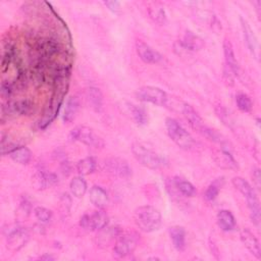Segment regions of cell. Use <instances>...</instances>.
Returning <instances> with one entry per match:
<instances>
[{"label":"cell","mask_w":261,"mask_h":261,"mask_svg":"<svg viewBox=\"0 0 261 261\" xmlns=\"http://www.w3.org/2000/svg\"><path fill=\"white\" fill-rule=\"evenodd\" d=\"M169 236L174 248L181 252L186 249V230L182 226L174 225L169 228Z\"/></svg>","instance_id":"obj_22"},{"label":"cell","mask_w":261,"mask_h":261,"mask_svg":"<svg viewBox=\"0 0 261 261\" xmlns=\"http://www.w3.org/2000/svg\"><path fill=\"white\" fill-rule=\"evenodd\" d=\"M14 87H13V84L12 82H9V81H3L1 83V87H0V94H1V97L6 100V101H9V98L12 96L13 92H14Z\"/></svg>","instance_id":"obj_37"},{"label":"cell","mask_w":261,"mask_h":261,"mask_svg":"<svg viewBox=\"0 0 261 261\" xmlns=\"http://www.w3.org/2000/svg\"><path fill=\"white\" fill-rule=\"evenodd\" d=\"M17 147H19L16 143H14L13 141H11L8 138V135L2 134L1 136V154L2 155H6L9 154L11 151H13L14 149H16Z\"/></svg>","instance_id":"obj_35"},{"label":"cell","mask_w":261,"mask_h":261,"mask_svg":"<svg viewBox=\"0 0 261 261\" xmlns=\"http://www.w3.org/2000/svg\"><path fill=\"white\" fill-rule=\"evenodd\" d=\"M236 103L238 108L242 111V112H250L252 110L253 107V103L251 98L244 93H240L236 96Z\"/></svg>","instance_id":"obj_33"},{"label":"cell","mask_w":261,"mask_h":261,"mask_svg":"<svg viewBox=\"0 0 261 261\" xmlns=\"http://www.w3.org/2000/svg\"><path fill=\"white\" fill-rule=\"evenodd\" d=\"M87 100L90 106L95 111H100L103 106V95L100 89L96 87H90L87 90Z\"/></svg>","instance_id":"obj_25"},{"label":"cell","mask_w":261,"mask_h":261,"mask_svg":"<svg viewBox=\"0 0 261 261\" xmlns=\"http://www.w3.org/2000/svg\"><path fill=\"white\" fill-rule=\"evenodd\" d=\"M134 221L142 231L152 232L160 227L162 217L157 208L150 205H145L140 206L135 210Z\"/></svg>","instance_id":"obj_2"},{"label":"cell","mask_w":261,"mask_h":261,"mask_svg":"<svg viewBox=\"0 0 261 261\" xmlns=\"http://www.w3.org/2000/svg\"><path fill=\"white\" fill-rule=\"evenodd\" d=\"M215 160L217 164L224 168H230V169H237L238 164L232 155L224 149H221L220 151L216 152L215 154Z\"/></svg>","instance_id":"obj_27"},{"label":"cell","mask_w":261,"mask_h":261,"mask_svg":"<svg viewBox=\"0 0 261 261\" xmlns=\"http://www.w3.org/2000/svg\"><path fill=\"white\" fill-rule=\"evenodd\" d=\"M105 168L107 172L120 178H127L132 174V168L129 167L128 163L118 157L109 158L105 162Z\"/></svg>","instance_id":"obj_13"},{"label":"cell","mask_w":261,"mask_h":261,"mask_svg":"<svg viewBox=\"0 0 261 261\" xmlns=\"http://www.w3.org/2000/svg\"><path fill=\"white\" fill-rule=\"evenodd\" d=\"M89 195H90L89 198H90V201L92 202V204L98 208H103L108 204V201H109L108 195L99 186L92 187Z\"/></svg>","instance_id":"obj_23"},{"label":"cell","mask_w":261,"mask_h":261,"mask_svg":"<svg viewBox=\"0 0 261 261\" xmlns=\"http://www.w3.org/2000/svg\"><path fill=\"white\" fill-rule=\"evenodd\" d=\"M252 178H253V184L255 185L257 190H260L261 187V175H260V169L255 168L252 173Z\"/></svg>","instance_id":"obj_39"},{"label":"cell","mask_w":261,"mask_h":261,"mask_svg":"<svg viewBox=\"0 0 261 261\" xmlns=\"http://www.w3.org/2000/svg\"><path fill=\"white\" fill-rule=\"evenodd\" d=\"M10 158L21 165H25L28 164L31 159H32V152L29 148L24 147V146H19L16 149H14L13 151H11L9 154Z\"/></svg>","instance_id":"obj_26"},{"label":"cell","mask_w":261,"mask_h":261,"mask_svg":"<svg viewBox=\"0 0 261 261\" xmlns=\"http://www.w3.org/2000/svg\"><path fill=\"white\" fill-rule=\"evenodd\" d=\"M217 224L224 231L232 230L236 227L234 216L228 210H220L217 214Z\"/></svg>","instance_id":"obj_24"},{"label":"cell","mask_w":261,"mask_h":261,"mask_svg":"<svg viewBox=\"0 0 261 261\" xmlns=\"http://www.w3.org/2000/svg\"><path fill=\"white\" fill-rule=\"evenodd\" d=\"M109 217L103 210H97L92 214H85L82 216L80 224L87 230H100L107 226Z\"/></svg>","instance_id":"obj_10"},{"label":"cell","mask_w":261,"mask_h":261,"mask_svg":"<svg viewBox=\"0 0 261 261\" xmlns=\"http://www.w3.org/2000/svg\"><path fill=\"white\" fill-rule=\"evenodd\" d=\"M240 237L247 250L257 259H261V247L257 238L249 229L246 228L241 231Z\"/></svg>","instance_id":"obj_17"},{"label":"cell","mask_w":261,"mask_h":261,"mask_svg":"<svg viewBox=\"0 0 261 261\" xmlns=\"http://www.w3.org/2000/svg\"><path fill=\"white\" fill-rule=\"evenodd\" d=\"M40 259H47V260H52L53 257L51 256H43V257H40Z\"/></svg>","instance_id":"obj_41"},{"label":"cell","mask_w":261,"mask_h":261,"mask_svg":"<svg viewBox=\"0 0 261 261\" xmlns=\"http://www.w3.org/2000/svg\"><path fill=\"white\" fill-rule=\"evenodd\" d=\"M69 139L71 141H77L88 147L95 149H101L104 147V141L99 137L91 127L86 125H77L73 127L69 133Z\"/></svg>","instance_id":"obj_7"},{"label":"cell","mask_w":261,"mask_h":261,"mask_svg":"<svg viewBox=\"0 0 261 261\" xmlns=\"http://www.w3.org/2000/svg\"><path fill=\"white\" fill-rule=\"evenodd\" d=\"M105 5L112 11H117L120 8V3L117 1H106Z\"/></svg>","instance_id":"obj_40"},{"label":"cell","mask_w":261,"mask_h":261,"mask_svg":"<svg viewBox=\"0 0 261 261\" xmlns=\"http://www.w3.org/2000/svg\"><path fill=\"white\" fill-rule=\"evenodd\" d=\"M204 47V41L199 36L195 35L192 32H187L184 38L177 41L174 44V48L178 51V54H182L184 52H196L201 50Z\"/></svg>","instance_id":"obj_11"},{"label":"cell","mask_w":261,"mask_h":261,"mask_svg":"<svg viewBox=\"0 0 261 261\" xmlns=\"http://www.w3.org/2000/svg\"><path fill=\"white\" fill-rule=\"evenodd\" d=\"M241 25H242L244 38H245V41H246V44H247L249 50L251 51V53L254 56H257L258 55V41H257V38H256L253 30L251 29L249 22L246 19H244L243 17H241Z\"/></svg>","instance_id":"obj_20"},{"label":"cell","mask_w":261,"mask_h":261,"mask_svg":"<svg viewBox=\"0 0 261 261\" xmlns=\"http://www.w3.org/2000/svg\"><path fill=\"white\" fill-rule=\"evenodd\" d=\"M35 104L30 99H20L16 101H6L1 106V122L20 115H29L34 111Z\"/></svg>","instance_id":"obj_5"},{"label":"cell","mask_w":261,"mask_h":261,"mask_svg":"<svg viewBox=\"0 0 261 261\" xmlns=\"http://www.w3.org/2000/svg\"><path fill=\"white\" fill-rule=\"evenodd\" d=\"M127 108L133 119L137 124L145 125L148 123V120H149L148 113L143 107L139 105H135L133 103H127Z\"/></svg>","instance_id":"obj_28"},{"label":"cell","mask_w":261,"mask_h":261,"mask_svg":"<svg viewBox=\"0 0 261 261\" xmlns=\"http://www.w3.org/2000/svg\"><path fill=\"white\" fill-rule=\"evenodd\" d=\"M182 113L191 127L201 134L205 128L206 124L204 123L202 117L198 114V112L191 105L185 103L182 106Z\"/></svg>","instance_id":"obj_18"},{"label":"cell","mask_w":261,"mask_h":261,"mask_svg":"<svg viewBox=\"0 0 261 261\" xmlns=\"http://www.w3.org/2000/svg\"><path fill=\"white\" fill-rule=\"evenodd\" d=\"M30 210H31V206H30V203L28 201H22L18 207V212L17 214L21 216V218L23 217H27L30 213Z\"/></svg>","instance_id":"obj_38"},{"label":"cell","mask_w":261,"mask_h":261,"mask_svg":"<svg viewBox=\"0 0 261 261\" xmlns=\"http://www.w3.org/2000/svg\"><path fill=\"white\" fill-rule=\"evenodd\" d=\"M29 231L19 225H13L8 229L6 234V247L8 250L15 252L20 250L29 241Z\"/></svg>","instance_id":"obj_9"},{"label":"cell","mask_w":261,"mask_h":261,"mask_svg":"<svg viewBox=\"0 0 261 261\" xmlns=\"http://www.w3.org/2000/svg\"><path fill=\"white\" fill-rule=\"evenodd\" d=\"M98 234L96 238V243L99 247L105 248L108 247L113 241H116L121 230L117 226H105L104 228L98 230Z\"/></svg>","instance_id":"obj_16"},{"label":"cell","mask_w":261,"mask_h":261,"mask_svg":"<svg viewBox=\"0 0 261 261\" xmlns=\"http://www.w3.org/2000/svg\"><path fill=\"white\" fill-rule=\"evenodd\" d=\"M165 127L168 137L180 148L190 149L194 145L193 137L188 133L174 118L167 117L165 119Z\"/></svg>","instance_id":"obj_6"},{"label":"cell","mask_w":261,"mask_h":261,"mask_svg":"<svg viewBox=\"0 0 261 261\" xmlns=\"http://www.w3.org/2000/svg\"><path fill=\"white\" fill-rule=\"evenodd\" d=\"M149 15L153 20L159 23H163L166 20V14L162 7L149 8Z\"/></svg>","instance_id":"obj_36"},{"label":"cell","mask_w":261,"mask_h":261,"mask_svg":"<svg viewBox=\"0 0 261 261\" xmlns=\"http://www.w3.org/2000/svg\"><path fill=\"white\" fill-rule=\"evenodd\" d=\"M173 185L177 189V191L185 197H194L197 193L196 188L193 184L179 176H175L173 178Z\"/></svg>","instance_id":"obj_29"},{"label":"cell","mask_w":261,"mask_h":261,"mask_svg":"<svg viewBox=\"0 0 261 261\" xmlns=\"http://www.w3.org/2000/svg\"><path fill=\"white\" fill-rule=\"evenodd\" d=\"M223 53H224V59L227 68L232 72L234 75H239L240 73V66L239 62L236 58L233 47L229 39L225 38L223 41Z\"/></svg>","instance_id":"obj_19"},{"label":"cell","mask_w":261,"mask_h":261,"mask_svg":"<svg viewBox=\"0 0 261 261\" xmlns=\"http://www.w3.org/2000/svg\"><path fill=\"white\" fill-rule=\"evenodd\" d=\"M97 166V161L94 157H86L80 160L76 164V170L80 175H88L95 171Z\"/></svg>","instance_id":"obj_30"},{"label":"cell","mask_w":261,"mask_h":261,"mask_svg":"<svg viewBox=\"0 0 261 261\" xmlns=\"http://www.w3.org/2000/svg\"><path fill=\"white\" fill-rule=\"evenodd\" d=\"M233 187L246 198L250 210V217L252 221L259 225L260 222V204L254 188L243 177L236 176L231 180Z\"/></svg>","instance_id":"obj_3"},{"label":"cell","mask_w":261,"mask_h":261,"mask_svg":"<svg viewBox=\"0 0 261 261\" xmlns=\"http://www.w3.org/2000/svg\"><path fill=\"white\" fill-rule=\"evenodd\" d=\"M223 184H224L223 177L216 178L212 184H210L209 187L207 188L205 194H204L205 200H206V201H209V202L214 201V200L217 198V196H218V194H219V191H220V189L222 188Z\"/></svg>","instance_id":"obj_32"},{"label":"cell","mask_w":261,"mask_h":261,"mask_svg":"<svg viewBox=\"0 0 261 261\" xmlns=\"http://www.w3.org/2000/svg\"><path fill=\"white\" fill-rule=\"evenodd\" d=\"M69 75L70 67L63 68L59 73L54 77L52 82L53 92L50 98L48 105L46 106L43 115L40 119L39 125L40 128H46L56 117L63 102V99L67 93L69 86Z\"/></svg>","instance_id":"obj_1"},{"label":"cell","mask_w":261,"mask_h":261,"mask_svg":"<svg viewBox=\"0 0 261 261\" xmlns=\"http://www.w3.org/2000/svg\"><path fill=\"white\" fill-rule=\"evenodd\" d=\"M137 238L130 233H120L114 244V254L118 257H125L132 254L137 248Z\"/></svg>","instance_id":"obj_12"},{"label":"cell","mask_w":261,"mask_h":261,"mask_svg":"<svg viewBox=\"0 0 261 261\" xmlns=\"http://www.w3.org/2000/svg\"><path fill=\"white\" fill-rule=\"evenodd\" d=\"M71 194L76 198H82L87 192V182L82 175L75 176L70 180L69 184Z\"/></svg>","instance_id":"obj_31"},{"label":"cell","mask_w":261,"mask_h":261,"mask_svg":"<svg viewBox=\"0 0 261 261\" xmlns=\"http://www.w3.org/2000/svg\"><path fill=\"white\" fill-rule=\"evenodd\" d=\"M58 182V177L55 173L46 171V170H39L32 176V184L36 190H46L55 186Z\"/></svg>","instance_id":"obj_15"},{"label":"cell","mask_w":261,"mask_h":261,"mask_svg":"<svg viewBox=\"0 0 261 261\" xmlns=\"http://www.w3.org/2000/svg\"><path fill=\"white\" fill-rule=\"evenodd\" d=\"M136 96L140 101L152 103L157 106H165L168 102L167 94L158 87L144 86L138 89Z\"/></svg>","instance_id":"obj_8"},{"label":"cell","mask_w":261,"mask_h":261,"mask_svg":"<svg viewBox=\"0 0 261 261\" xmlns=\"http://www.w3.org/2000/svg\"><path fill=\"white\" fill-rule=\"evenodd\" d=\"M136 51H137V54L140 57V59L142 61H144L145 63L155 64V63L160 62L163 58V56L158 51H156L151 46H149L147 43H145L141 40H138L136 42Z\"/></svg>","instance_id":"obj_14"},{"label":"cell","mask_w":261,"mask_h":261,"mask_svg":"<svg viewBox=\"0 0 261 261\" xmlns=\"http://www.w3.org/2000/svg\"><path fill=\"white\" fill-rule=\"evenodd\" d=\"M79 110H80V100L75 96H70L65 103V107L62 115L63 121L65 123H70L71 121H73L74 118L76 117Z\"/></svg>","instance_id":"obj_21"},{"label":"cell","mask_w":261,"mask_h":261,"mask_svg":"<svg viewBox=\"0 0 261 261\" xmlns=\"http://www.w3.org/2000/svg\"><path fill=\"white\" fill-rule=\"evenodd\" d=\"M132 153L137 161L150 169H159L164 165V159L145 144L135 142L132 145Z\"/></svg>","instance_id":"obj_4"},{"label":"cell","mask_w":261,"mask_h":261,"mask_svg":"<svg viewBox=\"0 0 261 261\" xmlns=\"http://www.w3.org/2000/svg\"><path fill=\"white\" fill-rule=\"evenodd\" d=\"M34 214H35L36 218L42 223H47L52 218V211L45 208V207H42V206L35 207L34 208Z\"/></svg>","instance_id":"obj_34"}]
</instances>
